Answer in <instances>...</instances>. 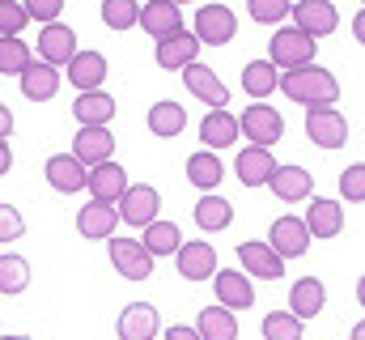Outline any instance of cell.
I'll return each instance as SVG.
<instances>
[{"label":"cell","mask_w":365,"mask_h":340,"mask_svg":"<svg viewBox=\"0 0 365 340\" xmlns=\"http://www.w3.org/2000/svg\"><path fill=\"white\" fill-rule=\"evenodd\" d=\"M60 69H51V64H43V60H34L21 77H17V85H21V94L30 98V102H51L56 98V89H60Z\"/></svg>","instance_id":"f1b7e54d"},{"label":"cell","mask_w":365,"mask_h":340,"mask_svg":"<svg viewBox=\"0 0 365 340\" xmlns=\"http://www.w3.org/2000/svg\"><path fill=\"white\" fill-rule=\"evenodd\" d=\"M276 162L272 158V149H259V145H247V149H238V162H234V170H238V183L242 187H268L272 183V174H276Z\"/></svg>","instance_id":"9a60e30c"},{"label":"cell","mask_w":365,"mask_h":340,"mask_svg":"<svg viewBox=\"0 0 365 340\" xmlns=\"http://www.w3.org/2000/svg\"><path fill=\"white\" fill-rule=\"evenodd\" d=\"M77 56V30L56 21V26H43L38 30V60L51 64V69H68Z\"/></svg>","instance_id":"9c48e42d"},{"label":"cell","mask_w":365,"mask_h":340,"mask_svg":"<svg viewBox=\"0 0 365 340\" xmlns=\"http://www.w3.org/2000/svg\"><path fill=\"white\" fill-rule=\"evenodd\" d=\"M153 56H158V69H166V73H182V69L195 64V56H200V39H195L191 30H179V34L162 39Z\"/></svg>","instance_id":"ac0fdd59"},{"label":"cell","mask_w":365,"mask_h":340,"mask_svg":"<svg viewBox=\"0 0 365 340\" xmlns=\"http://www.w3.org/2000/svg\"><path fill=\"white\" fill-rule=\"evenodd\" d=\"M221 179H225L221 154L200 149V154H191V158H187V183H191V187H200L204 196H208V191H217V187H221Z\"/></svg>","instance_id":"f546056e"},{"label":"cell","mask_w":365,"mask_h":340,"mask_svg":"<svg viewBox=\"0 0 365 340\" xmlns=\"http://www.w3.org/2000/svg\"><path fill=\"white\" fill-rule=\"evenodd\" d=\"M110 154H115V136H110V128H81V132L73 136V158H77L86 170L110 162Z\"/></svg>","instance_id":"ffe728a7"},{"label":"cell","mask_w":365,"mask_h":340,"mask_svg":"<svg viewBox=\"0 0 365 340\" xmlns=\"http://www.w3.org/2000/svg\"><path fill=\"white\" fill-rule=\"evenodd\" d=\"M195 332L200 340H238V315L225 306H204L195 319Z\"/></svg>","instance_id":"d6a6232c"},{"label":"cell","mask_w":365,"mask_h":340,"mask_svg":"<svg viewBox=\"0 0 365 340\" xmlns=\"http://www.w3.org/2000/svg\"><path fill=\"white\" fill-rule=\"evenodd\" d=\"M162 315L153 302H128L119 311V340H158Z\"/></svg>","instance_id":"4fadbf2b"},{"label":"cell","mask_w":365,"mask_h":340,"mask_svg":"<svg viewBox=\"0 0 365 340\" xmlns=\"http://www.w3.org/2000/svg\"><path fill=\"white\" fill-rule=\"evenodd\" d=\"M306 230H310V239H336L340 230H344V204L340 200H327V196H314L310 204H306Z\"/></svg>","instance_id":"5bb4252c"},{"label":"cell","mask_w":365,"mask_h":340,"mask_svg":"<svg viewBox=\"0 0 365 340\" xmlns=\"http://www.w3.org/2000/svg\"><path fill=\"white\" fill-rule=\"evenodd\" d=\"M140 30L153 34L158 43L170 39V34H179L182 30V9L175 0H149V4H140Z\"/></svg>","instance_id":"d6986e66"},{"label":"cell","mask_w":365,"mask_h":340,"mask_svg":"<svg viewBox=\"0 0 365 340\" xmlns=\"http://www.w3.org/2000/svg\"><path fill=\"white\" fill-rule=\"evenodd\" d=\"M140 247L153 255V259H158V255H179L182 230L175 226V221H162V217H158L149 230H140Z\"/></svg>","instance_id":"e575fe53"},{"label":"cell","mask_w":365,"mask_h":340,"mask_svg":"<svg viewBox=\"0 0 365 340\" xmlns=\"http://www.w3.org/2000/svg\"><path fill=\"white\" fill-rule=\"evenodd\" d=\"M247 13H251V21L280 30L284 17H293V4H289V0H247Z\"/></svg>","instance_id":"ab89813d"},{"label":"cell","mask_w":365,"mask_h":340,"mask_svg":"<svg viewBox=\"0 0 365 340\" xmlns=\"http://www.w3.org/2000/svg\"><path fill=\"white\" fill-rule=\"evenodd\" d=\"M102 21H106L115 34H123V30L140 26V4H136V0H102Z\"/></svg>","instance_id":"74e56055"},{"label":"cell","mask_w":365,"mask_h":340,"mask_svg":"<svg viewBox=\"0 0 365 340\" xmlns=\"http://www.w3.org/2000/svg\"><path fill=\"white\" fill-rule=\"evenodd\" d=\"M238 136H242V128H238V115H230V111H208V115L200 119V141H204V149H212V154L230 149Z\"/></svg>","instance_id":"d4e9b609"},{"label":"cell","mask_w":365,"mask_h":340,"mask_svg":"<svg viewBox=\"0 0 365 340\" xmlns=\"http://www.w3.org/2000/svg\"><path fill=\"white\" fill-rule=\"evenodd\" d=\"M115 226H119V209L115 204H102V200H90V204H81V213H77V234L81 239H115Z\"/></svg>","instance_id":"44dd1931"},{"label":"cell","mask_w":365,"mask_h":340,"mask_svg":"<svg viewBox=\"0 0 365 340\" xmlns=\"http://www.w3.org/2000/svg\"><path fill=\"white\" fill-rule=\"evenodd\" d=\"M310 230H306V221L302 217H276L272 221V230H268V247H272L280 259H302V255L310 251Z\"/></svg>","instance_id":"ba28073f"},{"label":"cell","mask_w":365,"mask_h":340,"mask_svg":"<svg viewBox=\"0 0 365 340\" xmlns=\"http://www.w3.org/2000/svg\"><path fill=\"white\" fill-rule=\"evenodd\" d=\"M323 306H327V289H323L319 276H302V281H293V289H289V315H297V319L306 324V319H319Z\"/></svg>","instance_id":"484cf974"},{"label":"cell","mask_w":365,"mask_h":340,"mask_svg":"<svg viewBox=\"0 0 365 340\" xmlns=\"http://www.w3.org/2000/svg\"><path fill=\"white\" fill-rule=\"evenodd\" d=\"M26 13H30V21H38V26H56L60 13H64V0H26Z\"/></svg>","instance_id":"7bdbcfd3"},{"label":"cell","mask_w":365,"mask_h":340,"mask_svg":"<svg viewBox=\"0 0 365 340\" xmlns=\"http://www.w3.org/2000/svg\"><path fill=\"white\" fill-rule=\"evenodd\" d=\"M182 85L200 98V102H208V111H230V85L221 81L208 64H191V69H182Z\"/></svg>","instance_id":"7c38bea8"},{"label":"cell","mask_w":365,"mask_h":340,"mask_svg":"<svg viewBox=\"0 0 365 340\" xmlns=\"http://www.w3.org/2000/svg\"><path fill=\"white\" fill-rule=\"evenodd\" d=\"M357 302L365 306V272H361V281H357Z\"/></svg>","instance_id":"f907efd6"},{"label":"cell","mask_w":365,"mask_h":340,"mask_svg":"<svg viewBox=\"0 0 365 340\" xmlns=\"http://www.w3.org/2000/svg\"><path fill=\"white\" fill-rule=\"evenodd\" d=\"M259 332H264V340H302L306 336V324L297 315H289V311H272V315H264Z\"/></svg>","instance_id":"8d00e7d4"},{"label":"cell","mask_w":365,"mask_h":340,"mask_svg":"<svg viewBox=\"0 0 365 340\" xmlns=\"http://www.w3.org/2000/svg\"><path fill=\"white\" fill-rule=\"evenodd\" d=\"M106 56L102 51H77L73 56V64H68V81H73V89L77 94H98L102 89V81H106Z\"/></svg>","instance_id":"cb8c5ba5"},{"label":"cell","mask_w":365,"mask_h":340,"mask_svg":"<svg viewBox=\"0 0 365 340\" xmlns=\"http://www.w3.org/2000/svg\"><path fill=\"white\" fill-rule=\"evenodd\" d=\"M73 115H77L81 128H106V124L115 119V98H110L106 89H98V94H77Z\"/></svg>","instance_id":"4dcf8cb0"},{"label":"cell","mask_w":365,"mask_h":340,"mask_svg":"<svg viewBox=\"0 0 365 340\" xmlns=\"http://www.w3.org/2000/svg\"><path fill=\"white\" fill-rule=\"evenodd\" d=\"M30 64H34V56L21 39H0V73L4 77H21Z\"/></svg>","instance_id":"f35d334b"},{"label":"cell","mask_w":365,"mask_h":340,"mask_svg":"<svg viewBox=\"0 0 365 340\" xmlns=\"http://www.w3.org/2000/svg\"><path fill=\"white\" fill-rule=\"evenodd\" d=\"M0 340H30V336H0Z\"/></svg>","instance_id":"816d5d0a"},{"label":"cell","mask_w":365,"mask_h":340,"mask_svg":"<svg viewBox=\"0 0 365 340\" xmlns=\"http://www.w3.org/2000/svg\"><path fill=\"white\" fill-rule=\"evenodd\" d=\"M21 234H26V217L13 204H0V243H13Z\"/></svg>","instance_id":"ee69618b"},{"label":"cell","mask_w":365,"mask_h":340,"mask_svg":"<svg viewBox=\"0 0 365 340\" xmlns=\"http://www.w3.org/2000/svg\"><path fill=\"white\" fill-rule=\"evenodd\" d=\"M272 196L276 200H284V204H297V200H310V191H314V179H310V170L306 166H276L272 174Z\"/></svg>","instance_id":"83f0119b"},{"label":"cell","mask_w":365,"mask_h":340,"mask_svg":"<svg viewBox=\"0 0 365 340\" xmlns=\"http://www.w3.org/2000/svg\"><path fill=\"white\" fill-rule=\"evenodd\" d=\"M238 128H242V136L251 141V145H259V149H272L276 141H284V115L268 106V102H251L242 115H238Z\"/></svg>","instance_id":"3957f363"},{"label":"cell","mask_w":365,"mask_h":340,"mask_svg":"<svg viewBox=\"0 0 365 340\" xmlns=\"http://www.w3.org/2000/svg\"><path fill=\"white\" fill-rule=\"evenodd\" d=\"M195 226H200L204 234H221V230H230V226H234V204H230L221 191L200 196V200H195Z\"/></svg>","instance_id":"4316f807"},{"label":"cell","mask_w":365,"mask_h":340,"mask_svg":"<svg viewBox=\"0 0 365 340\" xmlns=\"http://www.w3.org/2000/svg\"><path fill=\"white\" fill-rule=\"evenodd\" d=\"M175 268H179L182 281H212L217 276V251H212V243H204V239L182 243L179 255H175Z\"/></svg>","instance_id":"2e32d148"},{"label":"cell","mask_w":365,"mask_h":340,"mask_svg":"<svg viewBox=\"0 0 365 340\" xmlns=\"http://www.w3.org/2000/svg\"><path fill=\"white\" fill-rule=\"evenodd\" d=\"M43 174H47V183H51L60 196L81 191V187H86V179H90V170L81 166L73 154H51V158H47V166H43Z\"/></svg>","instance_id":"603a6c76"},{"label":"cell","mask_w":365,"mask_h":340,"mask_svg":"<svg viewBox=\"0 0 365 340\" xmlns=\"http://www.w3.org/2000/svg\"><path fill=\"white\" fill-rule=\"evenodd\" d=\"M349 340H365V319H361V324H353V332H349Z\"/></svg>","instance_id":"681fc988"},{"label":"cell","mask_w":365,"mask_h":340,"mask_svg":"<svg viewBox=\"0 0 365 340\" xmlns=\"http://www.w3.org/2000/svg\"><path fill=\"white\" fill-rule=\"evenodd\" d=\"M242 89H247L255 102H264L268 94L280 89V69H276L272 60H247V69H242Z\"/></svg>","instance_id":"836d02e7"},{"label":"cell","mask_w":365,"mask_h":340,"mask_svg":"<svg viewBox=\"0 0 365 340\" xmlns=\"http://www.w3.org/2000/svg\"><path fill=\"white\" fill-rule=\"evenodd\" d=\"M110 264L128 281H149L153 276V255L140 247V239H110Z\"/></svg>","instance_id":"8fae6325"},{"label":"cell","mask_w":365,"mask_h":340,"mask_svg":"<svg viewBox=\"0 0 365 340\" xmlns=\"http://www.w3.org/2000/svg\"><path fill=\"white\" fill-rule=\"evenodd\" d=\"M280 89H284L289 102H302L306 111H319V106H336L340 102V81L323 64H306V69L280 73Z\"/></svg>","instance_id":"6da1fadb"},{"label":"cell","mask_w":365,"mask_h":340,"mask_svg":"<svg viewBox=\"0 0 365 340\" xmlns=\"http://www.w3.org/2000/svg\"><path fill=\"white\" fill-rule=\"evenodd\" d=\"M26 26H30L26 0H0V39H21Z\"/></svg>","instance_id":"60d3db41"},{"label":"cell","mask_w":365,"mask_h":340,"mask_svg":"<svg viewBox=\"0 0 365 340\" xmlns=\"http://www.w3.org/2000/svg\"><path fill=\"white\" fill-rule=\"evenodd\" d=\"M293 26L319 43V39L336 34V26H340V9H336L331 0H297V4H293Z\"/></svg>","instance_id":"52a82bcc"},{"label":"cell","mask_w":365,"mask_h":340,"mask_svg":"<svg viewBox=\"0 0 365 340\" xmlns=\"http://www.w3.org/2000/svg\"><path fill=\"white\" fill-rule=\"evenodd\" d=\"M365 200V162L340 170V204H361Z\"/></svg>","instance_id":"b9f144b4"},{"label":"cell","mask_w":365,"mask_h":340,"mask_svg":"<svg viewBox=\"0 0 365 340\" xmlns=\"http://www.w3.org/2000/svg\"><path fill=\"white\" fill-rule=\"evenodd\" d=\"M128 187H132V183H128V170L119 166L115 158L102 162V166H93L90 179H86V191H90L93 200H102V204H119Z\"/></svg>","instance_id":"e0dca14e"},{"label":"cell","mask_w":365,"mask_h":340,"mask_svg":"<svg viewBox=\"0 0 365 340\" xmlns=\"http://www.w3.org/2000/svg\"><path fill=\"white\" fill-rule=\"evenodd\" d=\"M191 34L200 39V47H204V43H208V47H225V43L238 34V17H234L230 4H204V9L195 13Z\"/></svg>","instance_id":"277c9868"},{"label":"cell","mask_w":365,"mask_h":340,"mask_svg":"<svg viewBox=\"0 0 365 340\" xmlns=\"http://www.w3.org/2000/svg\"><path fill=\"white\" fill-rule=\"evenodd\" d=\"M162 340H200V332L187 328V324H170V328L162 332Z\"/></svg>","instance_id":"f6af8a7d"},{"label":"cell","mask_w":365,"mask_h":340,"mask_svg":"<svg viewBox=\"0 0 365 340\" xmlns=\"http://www.w3.org/2000/svg\"><path fill=\"white\" fill-rule=\"evenodd\" d=\"M306 136H310L314 149H344V141H349V119H344L336 106L306 111Z\"/></svg>","instance_id":"5b68a950"},{"label":"cell","mask_w":365,"mask_h":340,"mask_svg":"<svg viewBox=\"0 0 365 340\" xmlns=\"http://www.w3.org/2000/svg\"><path fill=\"white\" fill-rule=\"evenodd\" d=\"M9 166H13V149H9V141H0V174Z\"/></svg>","instance_id":"c3c4849f"},{"label":"cell","mask_w":365,"mask_h":340,"mask_svg":"<svg viewBox=\"0 0 365 340\" xmlns=\"http://www.w3.org/2000/svg\"><path fill=\"white\" fill-rule=\"evenodd\" d=\"M212 289H217V306H225V311H234V315L255 306V285H251V276H247V272L217 268V276H212Z\"/></svg>","instance_id":"30bf717a"},{"label":"cell","mask_w":365,"mask_h":340,"mask_svg":"<svg viewBox=\"0 0 365 340\" xmlns=\"http://www.w3.org/2000/svg\"><path fill=\"white\" fill-rule=\"evenodd\" d=\"M182 128H187V111H182V102L162 98V102L149 106V132H153V136L175 141V136H182Z\"/></svg>","instance_id":"1f68e13d"},{"label":"cell","mask_w":365,"mask_h":340,"mask_svg":"<svg viewBox=\"0 0 365 340\" xmlns=\"http://www.w3.org/2000/svg\"><path fill=\"white\" fill-rule=\"evenodd\" d=\"M158 209H162L158 187L132 183V187L123 191V200H119V221H123V226H136V230H149V226L158 221Z\"/></svg>","instance_id":"8992f818"},{"label":"cell","mask_w":365,"mask_h":340,"mask_svg":"<svg viewBox=\"0 0 365 340\" xmlns=\"http://www.w3.org/2000/svg\"><path fill=\"white\" fill-rule=\"evenodd\" d=\"M238 264H242L247 276H259V281L284 276V259H280L268 243H238Z\"/></svg>","instance_id":"7402d4cb"},{"label":"cell","mask_w":365,"mask_h":340,"mask_svg":"<svg viewBox=\"0 0 365 340\" xmlns=\"http://www.w3.org/2000/svg\"><path fill=\"white\" fill-rule=\"evenodd\" d=\"M268 60H272L276 69H284V73L306 69V64H314V39L302 34L297 26H280L268 39Z\"/></svg>","instance_id":"7a4b0ae2"},{"label":"cell","mask_w":365,"mask_h":340,"mask_svg":"<svg viewBox=\"0 0 365 340\" xmlns=\"http://www.w3.org/2000/svg\"><path fill=\"white\" fill-rule=\"evenodd\" d=\"M353 39L365 47V9H357V17H353Z\"/></svg>","instance_id":"7dc6e473"},{"label":"cell","mask_w":365,"mask_h":340,"mask_svg":"<svg viewBox=\"0 0 365 340\" xmlns=\"http://www.w3.org/2000/svg\"><path fill=\"white\" fill-rule=\"evenodd\" d=\"M9 136H13V111L0 106V141H9Z\"/></svg>","instance_id":"bcb514c9"},{"label":"cell","mask_w":365,"mask_h":340,"mask_svg":"<svg viewBox=\"0 0 365 340\" xmlns=\"http://www.w3.org/2000/svg\"><path fill=\"white\" fill-rule=\"evenodd\" d=\"M30 289V259L17 251H4L0 255V294H26Z\"/></svg>","instance_id":"d590c367"}]
</instances>
